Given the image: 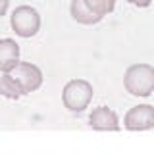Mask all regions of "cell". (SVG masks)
Segmentation results:
<instances>
[{"label": "cell", "mask_w": 154, "mask_h": 154, "mask_svg": "<svg viewBox=\"0 0 154 154\" xmlns=\"http://www.w3.org/2000/svg\"><path fill=\"white\" fill-rule=\"evenodd\" d=\"M123 127L129 131H146L154 127V106L139 104L129 108L123 118Z\"/></svg>", "instance_id": "5"}, {"label": "cell", "mask_w": 154, "mask_h": 154, "mask_svg": "<svg viewBox=\"0 0 154 154\" xmlns=\"http://www.w3.org/2000/svg\"><path fill=\"white\" fill-rule=\"evenodd\" d=\"M8 73L16 79L19 89L23 91V94L33 93L42 85V71L31 62H17L16 67H12Z\"/></svg>", "instance_id": "4"}, {"label": "cell", "mask_w": 154, "mask_h": 154, "mask_svg": "<svg viewBox=\"0 0 154 154\" xmlns=\"http://www.w3.org/2000/svg\"><path fill=\"white\" fill-rule=\"evenodd\" d=\"M69 12H71V17H73L77 23H83V25H94V23H98L100 19H102L87 6L85 0H71Z\"/></svg>", "instance_id": "8"}, {"label": "cell", "mask_w": 154, "mask_h": 154, "mask_svg": "<svg viewBox=\"0 0 154 154\" xmlns=\"http://www.w3.org/2000/svg\"><path fill=\"white\" fill-rule=\"evenodd\" d=\"M19 62V45L14 38H0V71L8 73Z\"/></svg>", "instance_id": "7"}, {"label": "cell", "mask_w": 154, "mask_h": 154, "mask_svg": "<svg viewBox=\"0 0 154 154\" xmlns=\"http://www.w3.org/2000/svg\"><path fill=\"white\" fill-rule=\"evenodd\" d=\"M10 25L16 31V35L29 38V37H35L41 29V16L33 6H17L14 10L12 17H10Z\"/></svg>", "instance_id": "3"}, {"label": "cell", "mask_w": 154, "mask_h": 154, "mask_svg": "<svg viewBox=\"0 0 154 154\" xmlns=\"http://www.w3.org/2000/svg\"><path fill=\"white\" fill-rule=\"evenodd\" d=\"M85 2H87V6L100 17L112 14L114 8H116V0H85Z\"/></svg>", "instance_id": "10"}, {"label": "cell", "mask_w": 154, "mask_h": 154, "mask_svg": "<svg viewBox=\"0 0 154 154\" xmlns=\"http://www.w3.org/2000/svg\"><path fill=\"white\" fill-rule=\"evenodd\" d=\"M89 123L96 131H118L119 129L118 114H116L114 110H110L108 106H98V108H94L89 116Z\"/></svg>", "instance_id": "6"}, {"label": "cell", "mask_w": 154, "mask_h": 154, "mask_svg": "<svg viewBox=\"0 0 154 154\" xmlns=\"http://www.w3.org/2000/svg\"><path fill=\"white\" fill-rule=\"evenodd\" d=\"M125 91L133 96H150L154 93V67L148 64H133L123 75Z\"/></svg>", "instance_id": "1"}, {"label": "cell", "mask_w": 154, "mask_h": 154, "mask_svg": "<svg viewBox=\"0 0 154 154\" xmlns=\"http://www.w3.org/2000/svg\"><path fill=\"white\" fill-rule=\"evenodd\" d=\"M0 96H6L10 100H17L19 96H23V91L10 73L0 75Z\"/></svg>", "instance_id": "9"}, {"label": "cell", "mask_w": 154, "mask_h": 154, "mask_svg": "<svg viewBox=\"0 0 154 154\" xmlns=\"http://www.w3.org/2000/svg\"><path fill=\"white\" fill-rule=\"evenodd\" d=\"M93 85L85 79H71L69 83H66L64 93H62V100L64 106L69 112H83L87 106L93 100Z\"/></svg>", "instance_id": "2"}, {"label": "cell", "mask_w": 154, "mask_h": 154, "mask_svg": "<svg viewBox=\"0 0 154 154\" xmlns=\"http://www.w3.org/2000/svg\"><path fill=\"white\" fill-rule=\"evenodd\" d=\"M8 6H10V0H0V17L8 12Z\"/></svg>", "instance_id": "12"}, {"label": "cell", "mask_w": 154, "mask_h": 154, "mask_svg": "<svg viewBox=\"0 0 154 154\" xmlns=\"http://www.w3.org/2000/svg\"><path fill=\"white\" fill-rule=\"evenodd\" d=\"M129 4H133V6H139V8H146L152 4V0H127Z\"/></svg>", "instance_id": "11"}]
</instances>
